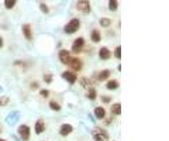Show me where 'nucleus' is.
Returning <instances> with one entry per match:
<instances>
[{"label": "nucleus", "mask_w": 169, "mask_h": 141, "mask_svg": "<svg viewBox=\"0 0 169 141\" xmlns=\"http://www.w3.org/2000/svg\"><path fill=\"white\" fill-rule=\"evenodd\" d=\"M79 27H80V21H79V20H78V19H72L71 21H69L64 27V31L66 34H73V33H76V31L79 30Z\"/></svg>", "instance_id": "obj_1"}, {"label": "nucleus", "mask_w": 169, "mask_h": 141, "mask_svg": "<svg viewBox=\"0 0 169 141\" xmlns=\"http://www.w3.org/2000/svg\"><path fill=\"white\" fill-rule=\"evenodd\" d=\"M92 134H93V140H95V141H109L107 133H106L103 129L96 127V129H93Z\"/></svg>", "instance_id": "obj_2"}, {"label": "nucleus", "mask_w": 169, "mask_h": 141, "mask_svg": "<svg viewBox=\"0 0 169 141\" xmlns=\"http://www.w3.org/2000/svg\"><path fill=\"white\" fill-rule=\"evenodd\" d=\"M76 9L80 13H85V14H89L90 13V3L87 0H79L76 3Z\"/></svg>", "instance_id": "obj_3"}, {"label": "nucleus", "mask_w": 169, "mask_h": 141, "mask_svg": "<svg viewBox=\"0 0 169 141\" xmlns=\"http://www.w3.org/2000/svg\"><path fill=\"white\" fill-rule=\"evenodd\" d=\"M71 59H72V57H71V52L69 51H66V49H61V51H59V61H61L62 64L68 65L71 62Z\"/></svg>", "instance_id": "obj_4"}, {"label": "nucleus", "mask_w": 169, "mask_h": 141, "mask_svg": "<svg viewBox=\"0 0 169 141\" xmlns=\"http://www.w3.org/2000/svg\"><path fill=\"white\" fill-rule=\"evenodd\" d=\"M19 134L21 135V140L23 141H28L30 140V127L23 124V126L19 127Z\"/></svg>", "instance_id": "obj_5"}, {"label": "nucleus", "mask_w": 169, "mask_h": 141, "mask_svg": "<svg viewBox=\"0 0 169 141\" xmlns=\"http://www.w3.org/2000/svg\"><path fill=\"white\" fill-rule=\"evenodd\" d=\"M62 78H64V79L66 80L68 83H75L78 80L76 74H75V72H72V70H65L64 74H62Z\"/></svg>", "instance_id": "obj_6"}, {"label": "nucleus", "mask_w": 169, "mask_h": 141, "mask_svg": "<svg viewBox=\"0 0 169 141\" xmlns=\"http://www.w3.org/2000/svg\"><path fill=\"white\" fill-rule=\"evenodd\" d=\"M83 47H85V38H82V37H79V38H76L75 40V43H73V52H80L83 49Z\"/></svg>", "instance_id": "obj_7"}, {"label": "nucleus", "mask_w": 169, "mask_h": 141, "mask_svg": "<svg viewBox=\"0 0 169 141\" xmlns=\"http://www.w3.org/2000/svg\"><path fill=\"white\" fill-rule=\"evenodd\" d=\"M72 130H73V127L71 126V124H68V123H65V124H62L61 127H59V134L62 135V137H66L68 134H71Z\"/></svg>", "instance_id": "obj_8"}, {"label": "nucleus", "mask_w": 169, "mask_h": 141, "mask_svg": "<svg viewBox=\"0 0 169 141\" xmlns=\"http://www.w3.org/2000/svg\"><path fill=\"white\" fill-rule=\"evenodd\" d=\"M69 64H71V66H72V69L73 70H80L82 69V66H83L82 61H80L79 58H72ZM73 70H72V72H73Z\"/></svg>", "instance_id": "obj_9"}, {"label": "nucleus", "mask_w": 169, "mask_h": 141, "mask_svg": "<svg viewBox=\"0 0 169 141\" xmlns=\"http://www.w3.org/2000/svg\"><path fill=\"white\" fill-rule=\"evenodd\" d=\"M99 57H100L103 61H106V59H109L111 57V52L109 48H106V47H103V48H100V51H99Z\"/></svg>", "instance_id": "obj_10"}, {"label": "nucleus", "mask_w": 169, "mask_h": 141, "mask_svg": "<svg viewBox=\"0 0 169 141\" xmlns=\"http://www.w3.org/2000/svg\"><path fill=\"white\" fill-rule=\"evenodd\" d=\"M23 34H24L25 40H33V31H31V27L28 24L23 25Z\"/></svg>", "instance_id": "obj_11"}, {"label": "nucleus", "mask_w": 169, "mask_h": 141, "mask_svg": "<svg viewBox=\"0 0 169 141\" xmlns=\"http://www.w3.org/2000/svg\"><path fill=\"white\" fill-rule=\"evenodd\" d=\"M110 70L109 69H105V70H101L100 74L97 75V80H100V82H103V80H107V78L110 76Z\"/></svg>", "instance_id": "obj_12"}, {"label": "nucleus", "mask_w": 169, "mask_h": 141, "mask_svg": "<svg viewBox=\"0 0 169 141\" xmlns=\"http://www.w3.org/2000/svg\"><path fill=\"white\" fill-rule=\"evenodd\" d=\"M95 116H96V119H105L106 117V110L103 107H96L95 109Z\"/></svg>", "instance_id": "obj_13"}, {"label": "nucleus", "mask_w": 169, "mask_h": 141, "mask_svg": "<svg viewBox=\"0 0 169 141\" xmlns=\"http://www.w3.org/2000/svg\"><path fill=\"white\" fill-rule=\"evenodd\" d=\"M45 130V124H44L42 120H38L37 123H35V133L37 134H41V133Z\"/></svg>", "instance_id": "obj_14"}, {"label": "nucleus", "mask_w": 169, "mask_h": 141, "mask_svg": "<svg viewBox=\"0 0 169 141\" xmlns=\"http://www.w3.org/2000/svg\"><path fill=\"white\" fill-rule=\"evenodd\" d=\"M111 113L114 114V116H120L121 114V104L120 103H116L111 106Z\"/></svg>", "instance_id": "obj_15"}, {"label": "nucleus", "mask_w": 169, "mask_h": 141, "mask_svg": "<svg viewBox=\"0 0 169 141\" xmlns=\"http://www.w3.org/2000/svg\"><path fill=\"white\" fill-rule=\"evenodd\" d=\"M100 40H101L100 31H99V30H93L92 31V41H93V43H99Z\"/></svg>", "instance_id": "obj_16"}, {"label": "nucleus", "mask_w": 169, "mask_h": 141, "mask_svg": "<svg viewBox=\"0 0 169 141\" xmlns=\"http://www.w3.org/2000/svg\"><path fill=\"white\" fill-rule=\"evenodd\" d=\"M117 88H118V82H117V80L111 79V80H109L107 82V89L114 90V89H117Z\"/></svg>", "instance_id": "obj_17"}, {"label": "nucleus", "mask_w": 169, "mask_h": 141, "mask_svg": "<svg viewBox=\"0 0 169 141\" xmlns=\"http://www.w3.org/2000/svg\"><path fill=\"white\" fill-rule=\"evenodd\" d=\"M49 107L52 109V110H55V111H59V110H61V104L56 103L55 100H51V102H49Z\"/></svg>", "instance_id": "obj_18"}, {"label": "nucleus", "mask_w": 169, "mask_h": 141, "mask_svg": "<svg viewBox=\"0 0 169 141\" xmlns=\"http://www.w3.org/2000/svg\"><path fill=\"white\" fill-rule=\"evenodd\" d=\"M87 99H90V100H95L96 99V90L93 89V88H89V92H87Z\"/></svg>", "instance_id": "obj_19"}, {"label": "nucleus", "mask_w": 169, "mask_h": 141, "mask_svg": "<svg viewBox=\"0 0 169 141\" xmlns=\"http://www.w3.org/2000/svg\"><path fill=\"white\" fill-rule=\"evenodd\" d=\"M110 24H111V20L110 19H106V17L100 19V25H101V27H109Z\"/></svg>", "instance_id": "obj_20"}, {"label": "nucleus", "mask_w": 169, "mask_h": 141, "mask_svg": "<svg viewBox=\"0 0 169 141\" xmlns=\"http://www.w3.org/2000/svg\"><path fill=\"white\" fill-rule=\"evenodd\" d=\"M109 7H110L111 11H116L117 7H118V4H117L116 0H110V2H109Z\"/></svg>", "instance_id": "obj_21"}, {"label": "nucleus", "mask_w": 169, "mask_h": 141, "mask_svg": "<svg viewBox=\"0 0 169 141\" xmlns=\"http://www.w3.org/2000/svg\"><path fill=\"white\" fill-rule=\"evenodd\" d=\"M17 117H19V114L16 113V111H13V113L10 114L9 117H7V121H9V123H13L14 120H17Z\"/></svg>", "instance_id": "obj_22"}, {"label": "nucleus", "mask_w": 169, "mask_h": 141, "mask_svg": "<svg viewBox=\"0 0 169 141\" xmlns=\"http://www.w3.org/2000/svg\"><path fill=\"white\" fill-rule=\"evenodd\" d=\"M114 57H116L117 59L121 58V47H120V45H118L116 49H114Z\"/></svg>", "instance_id": "obj_23"}, {"label": "nucleus", "mask_w": 169, "mask_h": 141, "mask_svg": "<svg viewBox=\"0 0 169 141\" xmlns=\"http://www.w3.org/2000/svg\"><path fill=\"white\" fill-rule=\"evenodd\" d=\"M4 6H6L7 9H13V7L16 6V0H9V2H4Z\"/></svg>", "instance_id": "obj_24"}, {"label": "nucleus", "mask_w": 169, "mask_h": 141, "mask_svg": "<svg viewBox=\"0 0 169 141\" xmlns=\"http://www.w3.org/2000/svg\"><path fill=\"white\" fill-rule=\"evenodd\" d=\"M6 104H9V98L7 96H2L0 98V106H6Z\"/></svg>", "instance_id": "obj_25"}, {"label": "nucleus", "mask_w": 169, "mask_h": 141, "mask_svg": "<svg viewBox=\"0 0 169 141\" xmlns=\"http://www.w3.org/2000/svg\"><path fill=\"white\" fill-rule=\"evenodd\" d=\"M44 80H45L47 83H51V82H52V75H51V74H45V75H44Z\"/></svg>", "instance_id": "obj_26"}, {"label": "nucleus", "mask_w": 169, "mask_h": 141, "mask_svg": "<svg viewBox=\"0 0 169 141\" xmlns=\"http://www.w3.org/2000/svg\"><path fill=\"white\" fill-rule=\"evenodd\" d=\"M40 9H41V10H42V13H45V14H47V13H48V11H49L48 6H47V4H45V3H40Z\"/></svg>", "instance_id": "obj_27"}, {"label": "nucleus", "mask_w": 169, "mask_h": 141, "mask_svg": "<svg viewBox=\"0 0 169 141\" xmlns=\"http://www.w3.org/2000/svg\"><path fill=\"white\" fill-rule=\"evenodd\" d=\"M80 83H82V86H89V80H87L86 78H82V80H80Z\"/></svg>", "instance_id": "obj_28"}, {"label": "nucleus", "mask_w": 169, "mask_h": 141, "mask_svg": "<svg viewBox=\"0 0 169 141\" xmlns=\"http://www.w3.org/2000/svg\"><path fill=\"white\" fill-rule=\"evenodd\" d=\"M101 100H103V103H109V102L111 100V98H107V96H101Z\"/></svg>", "instance_id": "obj_29"}, {"label": "nucleus", "mask_w": 169, "mask_h": 141, "mask_svg": "<svg viewBox=\"0 0 169 141\" xmlns=\"http://www.w3.org/2000/svg\"><path fill=\"white\" fill-rule=\"evenodd\" d=\"M40 93H41V96H42V98H47V96H48V90H47V89H42Z\"/></svg>", "instance_id": "obj_30"}, {"label": "nucleus", "mask_w": 169, "mask_h": 141, "mask_svg": "<svg viewBox=\"0 0 169 141\" xmlns=\"http://www.w3.org/2000/svg\"><path fill=\"white\" fill-rule=\"evenodd\" d=\"M2 47H3V38L0 37V48H2Z\"/></svg>", "instance_id": "obj_31"}, {"label": "nucleus", "mask_w": 169, "mask_h": 141, "mask_svg": "<svg viewBox=\"0 0 169 141\" xmlns=\"http://www.w3.org/2000/svg\"><path fill=\"white\" fill-rule=\"evenodd\" d=\"M0 141H6V140H2V138H0Z\"/></svg>", "instance_id": "obj_32"}, {"label": "nucleus", "mask_w": 169, "mask_h": 141, "mask_svg": "<svg viewBox=\"0 0 169 141\" xmlns=\"http://www.w3.org/2000/svg\"><path fill=\"white\" fill-rule=\"evenodd\" d=\"M0 92H2V86H0Z\"/></svg>", "instance_id": "obj_33"}, {"label": "nucleus", "mask_w": 169, "mask_h": 141, "mask_svg": "<svg viewBox=\"0 0 169 141\" xmlns=\"http://www.w3.org/2000/svg\"><path fill=\"white\" fill-rule=\"evenodd\" d=\"M0 133H2V127H0Z\"/></svg>", "instance_id": "obj_34"}]
</instances>
